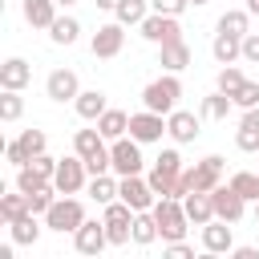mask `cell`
Returning a JSON list of instances; mask_svg holds the SVG:
<instances>
[{
    "label": "cell",
    "mask_w": 259,
    "mask_h": 259,
    "mask_svg": "<svg viewBox=\"0 0 259 259\" xmlns=\"http://www.w3.org/2000/svg\"><path fill=\"white\" fill-rule=\"evenodd\" d=\"M202 4H210V0H190V8H202Z\"/></svg>",
    "instance_id": "obj_48"
},
{
    "label": "cell",
    "mask_w": 259,
    "mask_h": 259,
    "mask_svg": "<svg viewBox=\"0 0 259 259\" xmlns=\"http://www.w3.org/2000/svg\"><path fill=\"white\" fill-rule=\"evenodd\" d=\"M182 206H186V219H190L194 227H202V223H210V219H214V202H210V190H190V194L182 198Z\"/></svg>",
    "instance_id": "obj_24"
},
{
    "label": "cell",
    "mask_w": 259,
    "mask_h": 259,
    "mask_svg": "<svg viewBox=\"0 0 259 259\" xmlns=\"http://www.w3.org/2000/svg\"><path fill=\"white\" fill-rule=\"evenodd\" d=\"M243 61L247 65H259V32H247L243 36Z\"/></svg>",
    "instance_id": "obj_42"
},
{
    "label": "cell",
    "mask_w": 259,
    "mask_h": 259,
    "mask_svg": "<svg viewBox=\"0 0 259 259\" xmlns=\"http://www.w3.org/2000/svg\"><path fill=\"white\" fill-rule=\"evenodd\" d=\"M150 210H154V219H158L162 243H174V239H182V235L190 231V219H186V206H182V198H158Z\"/></svg>",
    "instance_id": "obj_4"
},
{
    "label": "cell",
    "mask_w": 259,
    "mask_h": 259,
    "mask_svg": "<svg viewBox=\"0 0 259 259\" xmlns=\"http://www.w3.org/2000/svg\"><path fill=\"white\" fill-rule=\"evenodd\" d=\"M243 81H247V77H243V69H239V65H223V69H219V77H214V89H223V93H231V97H235V89H239Z\"/></svg>",
    "instance_id": "obj_38"
},
{
    "label": "cell",
    "mask_w": 259,
    "mask_h": 259,
    "mask_svg": "<svg viewBox=\"0 0 259 259\" xmlns=\"http://www.w3.org/2000/svg\"><path fill=\"white\" fill-rule=\"evenodd\" d=\"M214 28H219V32H231V36H247V32H251V12H247V8H227Z\"/></svg>",
    "instance_id": "obj_30"
},
{
    "label": "cell",
    "mask_w": 259,
    "mask_h": 259,
    "mask_svg": "<svg viewBox=\"0 0 259 259\" xmlns=\"http://www.w3.org/2000/svg\"><path fill=\"white\" fill-rule=\"evenodd\" d=\"M178 97H182L178 73H162L158 81H150V85L142 89V105L154 109V113H174V109H178Z\"/></svg>",
    "instance_id": "obj_2"
},
{
    "label": "cell",
    "mask_w": 259,
    "mask_h": 259,
    "mask_svg": "<svg viewBox=\"0 0 259 259\" xmlns=\"http://www.w3.org/2000/svg\"><path fill=\"white\" fill-rule=\"evenodd\" d=\"M109 142L101 138V130L93 125V130H77L73 134V154H81V158H93V154H101Z\"/></svg>",
    "instance_id": "obj_32"
},
{
    "label": "cell",
    "mask_w": 259,
    "mask_h": 259,
    "mask_svg": "<svg viewBox=\"0 0 259 259\" xmlns=\"http://www.w3.org/2000/svg\"><path fill=\"white\" fill-rule=\"evenodd\" d=\"M162 251H166L170 259H194V247H190V243H182V239H174V243H166Z\"/></svg>",
    "instance_id": "obj_43"
},
{
    "label": "cell",
    "mask_w": 259,
    "mask_h": 259,
    "mask_svg": "<svg viewBox=\"0 0 259 259\" xmlns=\"http://www.w3.org/2000/svg\"><path fill=\"white\" fill-rule=\"evenodd\" d=\"M134 206L130 202H121V198H113V202H105V210H101V223H105V235H109V247H125V243H134Z\"/></svg>",
    "instance_id": "obj_3"
},
{
    "label": "cell",
    "mask_w": 259,
    "mask_h": 259,
    "mask_svg": "<svg viewBox=\"0 0 259 259\" xmlns=\"http://www.w3.org/2000/svg\"><path fill=\"white\" fill-rule=\"evenodd\" d=\"M61 198V190L53 186V182H45V186H36L32 194H28V206H32V214H49V206Z\"/></svg>",
    "instance_id": "obj_36"
},
{
    "label": "cell",
    "mask_w": 259,
    "mask_h": 259,
    "mask_svg": "<svg viewBox=\"0 0 259 259\" xmlns=\"http://www.w3.org/2000/svg\"><path fill=\"white\" fill-rule=\"evenodd\" d=\"M247 12H251V16H259V0H247Z\"/></svg>",
    "instance_id": "obj_46"
},
{
    "label": "cell",
    "mask_w": 259,
    "mask_h": 259,
    "mask_svg": "<svg viewBox=\"0 0 259 259\" xmlns=\"http://www.w3.org/2000/svg\"><path fill=\"white\" fill-rule=\"evenodd\" d=\"M49 178L45 174H36L32 166H16V190H24V194H32L36 186H45Z\"/></svg>",
    "instance_id": "obj_39"
},
{
    "label": "cell",
    "mask_w": 259,
    "mask_h": 259,
    "mask_svg": "<svg viewBox=\"0 0 259 259\" xmlns=\"http://www.w3.org/2000/svg\"><path fill=\"white\" fill-rule=\"evenodd\" d=\"M8 231H12V243H16V247H32V243L40 239V231H45V227H40V223H36V214L28 210L24 219L8 223Z\"/></svg>",
    "instance_id": "obj_29"
},
{
    "label": "cell",
    "mask_w": 259,
    "mask_h": 259,
    "mask_svg": "<svg viewBox=\"0 0 259 259\" xmlns=\"http://www.w3.org/2000/svg\"><path fill=\"white\" fill-rule=\"evenodd\" d=\"M150 8L154 12H166V16H182L190 8V0H150Z\"/></svg>",
    "instance_id": "obj_41"
},
{
    "label": "cell",
    "mask_w": 259,
    "mask_h": 259,
    "mask_svg": "<svg viewBox=\"0 0 259 259\" xmlns=\"http://www.w3.org/2000/svg\"><path fill=\"white\" fill-rule=\"evenodd\" d=\"M32 206H28V194L24 190H12V194H0V219L4 223H16V219H24Z\"/></svg>",
    "instance_id": "obj_34"
},
{
    "label": "cell",
    "mask_w": 259,
    "mask_h": 259,
    "mask_svg": "<svg viewBox=\"0 0 259 259\" xmlns=\"http://www.w3.org/2000/svg\"><path fill=\"white\" fill-rule=\"evenodd\" d=\"M182 154L170 146V150H162L158 158H154V166H150V186H154V194L158 198H174V186H178V178H182Z\"/></svg>",
    "instance_id": "obj_1"
},
{
    "label": "cell",
    "mask_w": 259,
    "mask_h": 259,
    "mask_svg": "<svg viewBox=\"0 0 259 259\" xmlns=\"http://www.w3.org/2000/svg\"><path fill=\"white\" fill-rule=\"evenodd\" d=\"M231 109H235V101H231V93H223V89H214L210 97H202V117H206V121H227Z\"/></svg>",
    "instance_id": "obj_31"
},
{
    "label": "cell",
    "mask_w": 259,
    "mask_h": 259,
    "mask_svg": "<svg viewBox=\"0 0 259 259\" xmlns=\"http://www.w3.org/2000/svg\"><path fill=\"white\" fill-rule=\"evenodd\" d=\"M162 134H166V113H154V109H138V113H130V138H138L142 146H150V142H162Z\"/></svg>",
    "instance_id": "obj_12"
},
{
    "label": "cell",
    "mask_w": 259,
    "mask_h": 259,
    "mask_svg": "<svg viewBox=\"0 0 259 259\" xmlns=\"http://www.w3.org/2000/svg\"><path fill=\"white\" fill-rule=\"evenodd\" d=\"M231 255H235V259H259V247H235Z\"/></svg>",
    "instance_id": "obj_44"
},
{
    "label": "cell",
    "mask_w": 259,
    "mask_h": 259,
    "mask_svg": "<svg viewBox=\"0 0 259 259\" xmlns=\"http://www.w3.org/2000/svg\"><path fill=\"white\" fill-rule=\"evenodd\" d=\"M231 186H235L247 202H259V174H255V170H235V174H231Z\"/></svg>",
    "instance_id": "obj_35"
},
{
    "label": "cell",
    "mask_w": 259,
    "mask_h": 259,
    "mask_svg": "<svg viewBox=\"0 0 259 259\" xmlns=\"http://www.w3.org/2000/svg\"><path fill=\"white\" fill-rule=\"evenodd\" d=\"M93 4H97V8H101V12H113V8H117V4H121V0H93Z\"/></svg>",
    "instance_id": "obj_45"
},
{
    "label": "cell",
    "mask_w": 259,
    "mask_h": 259,
    "mask_svg": "<svg viewBox=\"0 0 259 259\" xmlns=\"http://www.w3.org/2000/svg\"><path fill=\"white\" fill-rule=\"evenodd\" d=\"M73 109H77V117H81V121H97V117L109 109V101H105V93H101V89H81V93H77V101H73Z\"/></svg>",
    "instance_id": "obj_23"
},
{
    "label": "cell",
    "mask_w": 259,
    "mask_h": 259,
    "mask_svg": "<svg viewBox=\"0 0 259 259\" xmlns=\"http://www.w3.org/2000/svg\"><path fill=\"white\" fill-rule=\"evenodd\" d=\"M81 223H85V206H81L77 194H61V198L49 206V214H45V227L57 231V235H73Z\"/></svg>",
    "instance_id": "obj_5"
},
{
    "label": "cell",
    "mask_w": 259,
    "mask_h": 259,
    "mask_svg": "<svg viewBox=\"0 0 259 259\" xmlns=\"http://www.w3.org/2000/svg\"><path fill=\"white\" fill-rule=\"evenodd\" d=\"M57 4H61V8H73V4H77V0H57Z\"/></svg>",
    "instance_id": "obj_47"
},
{
    "label": "cell",
    "mask_w": 259,
    "mask_h": 259,
    "mask_svg": "<svg viewBox=\"0 0 259 259\" xmlns=\"http://www.w3.org/2000/svg\"><path fill=\"white\" fill-rule=\"evenodd\" d=\"M158 239H162V231H158L154 210H138V214H134V247H150V243H158Z\"/></svg>",
    "instance_id": "obj_27"
},
{
    "label": "cell",
    "mask_w": 259,
    "mask_h": 259,
    "mask_svg": "<svg viewBox=\"0 0 259 259\" xmlns=\"http://www.w3.org/2000/svg\"><path fill=\"white\" fill-rule=\"evenodd\" d=\"M138 32H142V40H150V45L182 40V24H178V16H166V12H154V8H150V16L138 24Z\"/></svg>",
    "instance_id": "obj_8"
},
{
    "label": "cell",
    "mask_w": 259,
    "mask_h": 259,
    "mask_svg": "<svg viewBox=\"0 0 259 259\" xmlns=\"http://www.w3.org/2000/svg\"><path fill=\"white\" fill-rule=\"evenodd\" d=\"M190 61H194V57H190V45H186V40L158 45V65H162V73H182Z\"/></svg>",
    "instance_id": "obj_19"
},
{
    "label": "cell",
    "mask_w": 259,
    "mask_h": 259,
    "mask_svg": "<svg viewBox=\"0 0 259 259\" xmlns=\"http://www.w3.org/2000/svg\"><path fill=\"white\" fill-rule=\"evenodd\" d=\"M231 101H235L239 109H255V105H259V81H243Z\"/></svg>",
    "instance_id": "obj_40"
},
{
    "label": "cell",
    "mask_w": 259,
    "mask_h": 259,
    "mask_svg": "<svg viewBox=\"0 0 259 259\" xmlns=\"http://www.w3.org/2000/svg\"><path fill=\"white\" fill-rule=\"evenodd\" d=\"M109 154H113V174L117 178H125V174H142V166H146V158H142V142L138 138H113L109 142Z\"/></svg>",
    "instance_id": "obj_6"
},
{
    "label": "cell",
    "mask_w": 259,
    "mask_h": 259,
    "mask_svg": "<svg viewBox=\"0 0 259 259\" xmlns=\"http://www.w3.org/2000/svg\"><path fill=\"white\" fill-rule=\"evenodd\" d=\"M146 16H150V0H121L113 8V20H121L125 28H138Z\"/></svg>",
    "instance_id": "obj_33"
},
{
    "label": "cell",
    "mask_w": 259,
    "mask_h": 259,
    "mask_svg": "<svg viewBox=\"0 0 259 259\" xmlns=\"http://www.w3.org/2000/svg\"><path fill=\"white\" fill-rule=\"evenodd\" d=\"M210 202H214V219H223V223H239V219L247 214V198H243L231 182H219V186L210 190Z\"/></svg>",
    "instance_id": "obj_11"
},
{
    "label": "cell",
    "mask_w": 259,
    "mask_h": 259,
    "mask_svg": "<svg viewBox=\"0 0 259 259\" xmlns=\"http://www.w3.org/2000/svg\"><path fill=\"white\" fill-rule=\"evenodd\" d=\"M93 125L101 130L105 142H113V138H125V134H130V113H121V109H105Z\"/></svg>",
    "instance_id": "obj_26"
},
{
    "label": "cell",
    "mask_w": 259,
    "mask_h": 259,
    "mask_svg": "<svg viewBox=\"0 0 259 259\" xmlns=\"http://www.w3.org/2000/svg\"><path fill=\"white\" fill-rule=\"evenodd\" d=\"M49 40H53V45H65V49L77 45V40H81V20H77V16H57L53 28H49Z\"/></svg>",
    "instance_id": "obj_28"
},
{
    "label": "cell",
    "mask_w": 259,
    "mask_h": 259,
    "mask_svg": "<svg viewBox=\"0 0 259 259\" xmlns=\"http://www.w3.org/2000/svg\"><path fill=\"white\" fill-rule=\"evenodd\" d=\"M20 113H24L20 89H4V97H0V121H20Z\"/></svg>",
    "instance_id": "obj_37"
},
{
    "label": "cell",
    "mask_w": 259,
    "mask_h": 259,
    "mask_svg": "<svg viewBox=\"0 0 259 259\" xmlns=\"http://www.w3.org/2000/svg\"><path fill=\"white\" fill-rule=\"evenodd\" d=\"M45 93H49V101L65 105V101H77L81 81H77V73H73V69H53V73L45 77Z\"/></svg>",
    "instance_id": "obj_16"
},
{
    "label": "cell",
    "mask_w": 259,
    "mask_h": 259,
    "mask_svg": "<svg viewBox=\"0 0 259 259\" xmlns=\"http://www.w3.org/2000/svg\"><path fill=\"white\" fill-rule=\"evenodd\" d=\"M210 57H214L219 65H235V61H243V36L214 32V40H210Z\"/></svg>",
    "instance_id": "obj_22"
},
{
    "label": "cell",
    "mask_w": 259,
    "mask_h": 259,
    "mask_svg": "<svg viewBox=\"0 0 259 259\" xmlns=\"http://www.w3.org/2000/svg\"><path fill=\"white\" fill-rule=\"evenodd\" d=\"M117 186H121V178L109 170V174H93L85 190H89V198H93L97 206H105V202H113V198H117Z\"/></svg>",
    "instance_id": "obj_25"
},
{
    "label": "cell",
    "mask_w": 259,
    "mask_h": 259,
    "mask_svg": "<svg viewBox=\"0 0 259 259\" xmlns=\"http://www.w3.org/2000/svg\"><path fill=\"white\" fill-rule=\"evenodd\" d=\"M235 146L243 154H259V105L255 109H243L239 130H235Z\"/></svg>",
    "instance_id": "obj_18"
},
{
    "label": "cell",
    "mask_w": 259,
    "mask_h": 259,
    "mask_svg": "<svg viewBox=\"0 0 259 259\" xmlns=\"http://www.w3.org/2000/svg\"><path fill=\"white\" fill-rule=\"evenodd\" d=\"M49 150V138H45V130H24L20 138H12L8 146H4V158L12 162V166H28L36 154H45Z\"/></svg>",
    "instance_id": "obj_9"
},
{
    "label": "cell",
    "mask_w": 259,
    "mask_h": 259,
    "mask_svg": "<svg viewBox=\"0 0 259 259\" xmlns=\"http://www.w3.org/2000/svg\"><path fill=\"white\" fill-rule=\"evenodd\" d=\"M121 49H125V24H121V20L101 24V28L93 32V40H89V53H93L97 61H113Z\"/></svg>",
    "instance_id": "obj_10"
},
{
    "label": "cell",
    "mask_w": 259,
    "mask_h": 259,
    "mask_svg": "<svg viewBox=\"0 0 259 259\" xmlns=\"http://www.w3.org/2000/svg\"><path fill=\"white\" fill-rule=\"evenodd\" d=\"M166 134L174 138V146H186V142H194L202 130H198V117H194L190 109H174V113H166Z\"/></svg>",
    "instance_id": "obj_17"
},
{
    "label": "cell",
    "mask_w": 259,
    "mask_h": 259,
    "mask_svg": "<svg viewBox=\"0 0 259 259\" xmlns=\"http://www.w3.org/2000/svg\"><path fill=\"white\" fill-rule=\"evenodd\" d=\"M28 81H32V65H28L24 57H8V61L0 65V89H20V93H24Z\"/></svg>",
    "instance_id": "obj_20"
},
{
    "label": "cell",
    "mask_w": 259,
    "mask_h": 259,
    "mask_svg": "<svg viewBox=\"0 0 259 259\" xmlns=\"http://www.w3.org/2000/svg\"><path fill=\"white\" fill-rule=\"evenodd\" d=\"M57 8H61L57 0H24V4H20L24 20H28L32 28H45V32L53 28V20H57Z\"/></svg>",
    "instance_id": "obj_21"
},
{
    "label": "cell",
    "mask_w": 259,
    "mask_h": 259,
    "mask_svg": "<svg viewBox=\"0 0 259 259\" xmlns=\"http://www.w3.org/2000/svg\"><path fill=\"white\" fill-rule=\"evenodd\" d=\"M53 186H57L61 194H81V190L89 186V166H85V158H81V154L61 158V162H57V174H53Z\"/></svg>",
    "instance_id": "obj_7"
},
{
    "label": "cell",
    "mask_w": 259,
    "mask_h": 259,
    "mask_svg": "<svg viewBox=\"0 0 259 259\" xmlns=\"http://www.w3.org/2000/svg\"><path fill=\"white\" fill-rule=\"evenodd\" d=\"M235 223H223V219H210L202 223V251L206 255H231L235 251Z\"/></svg>",
    "instance_id": "obj_15"
},
{
    "label": "cell",
    "mask_w": 259,
    "mask_h": 259,
    "mask_svg": "<svg viewBox=\"0 0 259 259\" xmlns=\"http://www.w3.org/2000/svg\"><path fill=\"white\" fill-rule=\"evenodd\" d=\"M73 247L81 255H101L109 247V235H105V223L101 219H85L77 231H73Z\"/></svg>",
    "instance_id": "obj_14"
},
{
    "label": "cell",
    "mask_w": 259,
    "mask_h": 259,
    "mask_svg": "<svg viewBox=\"0 0 259 259\" xmlns=\"http://www.w3.org/2000/svg\"><path fill=\"white\" fill-rule=\"evenodd\" d=\"M117 198H121V202H130L134 210H150V206L158 202V194H154L150 178H142V174H125V178H121V186H117Z\"/></svg>",
    "instance_id": "obj_13"
},
{
    "label": "cell",
    "mask_w": 259,
    "mask_h": 259,
    "mask_svg": "<svg viewBox=\"0 0 259 259\" xmlns=\"http://www.w3.org/2000/svg\"><path fill=\"white\" fill-rule=\"evenodd\" d=\"M255 227H259V202H255Z\"/></svg>",
    "instance_id": "obj_49"
}]
</instances>
